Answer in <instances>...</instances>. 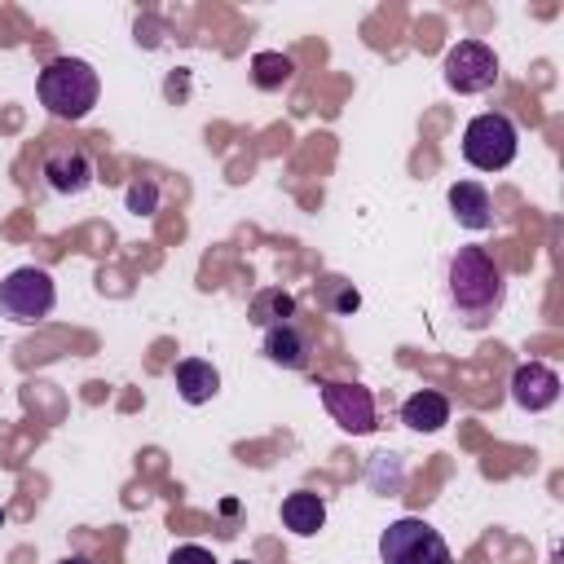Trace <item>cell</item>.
<instances>
[{"mask_svg":"<svg viewBox=\"0 0 564 564\" xmlns=\"http://www.w3.org/2000/svg\"><path fill=\"white\" fill-rule=\"evenodd\" d=\"M308 352H313V339H308V330H300L295 322L264 330V357H269L273 366H282V370H304V366H308Z\"/></svg>","mask_w":564,"mask_h":564,"instance_id":"8fae6325","label":"cell"},{"mask_svg":"<svg viewBox=\"0 0 564 564\" xmlns=\"http://www.w3.org/2000/svg\"><path fill=\"white\" fill-rule=\"evenodd\" d=\"M520 150V132L502 110H485L463 128V159L476 172H502Z\"/></svg>","mask_w":564,"mask_h":564,"instance_id":"3957f363","label":"cell"},{"mask_svg":"<svg viewBox=\"0 0 564 564\" xmlns=\"http://www.w3.org/2000/svg\"><path fill=\"white\" fill-rule=\"evenodd\" d=\"M502 269L489 260L485 247H458L449 260V304L467 326H489L502 308Z\"/></svg>","mask_w":564,"mask_h":564,"instance_id":"6da1fadb","label":"cell"},{"mask_svg":"<svg viewBox=\"0 0 564 564\" xmlns=\"http://www.w3.org/2000/svg\"><path fill=\"white\" fill-rule=\"evenodd\" d=\"M57 564H93V560H84V555H66V560H57Z\"/></svg>","mask_w":564,"mask_h":564,"instance_id":"ffe728a7","label":"cell"},{"mask_svg":"<svg viewBox=\"0 0 564 564\" xmlns=\"http://www.w3.org/2000/svg\"><path fill=\"white\" fill-rule=\"evenodd\" d=\"M35 93H40V101H44V110H48L53 119L79 123V119L97 106L101 79H97V70H93L84 57H53V62L40 70Z\"/></svg>","mask_w":564,"mask_h":564,"instance_id":"7a4b0ae2","label":"cell"},{"mask_svg":"<svg viewBox=\"0 0 564 564\" xmlns=\"http://www.w3.org/2000/svg\"><path fill=\"white\" fill-rule=\"evenodd\" d=\"M53 304H57V286H53V273L40 264H22L0 282V313L18 326L44 322Z\"/></svg>","mask_w":564,"mask_h":564,"instance_id":"277c9868","label":"cell"},{"mask_svg":"<svg viewBox=\"0 0 564 564\" xmlns=\"http://www.w3.org/2000/svg\"><path fill=\"white\" fill-rule=\"evenodd\" d=\"M322 405H326V414H330L344 432H352V436L375 432V397H370V388L326 379V383H322Z\"/></svg>","mask_w":564,"mask_h":564,"instance_id":"52a82bcc","label":"cell"},{"mask_svg":"<svg viewBox=\"0 0 564 564\" xmlns=\"http://www.w3.org/2000/svg\"><path fill=\"white\" fill-rule=\"evenodd\" d=\"M317 291H322V304H326L330 313H352V308L361 304V295H357L352 282H344V278H322Z\"/></svg>","mask_w":564,"mask_h":564,"instance_id":"e0dca14e","label":"cell"},{"mask_svg":"<svg viewBox=\"0 0 564 564\" xmlns=\"http://www.w3.org/2000/svg\"><path fill=\"white\" fill-rule=\"evenodd\" d=\"M441 75H445V84H449L454 93L471 97V93L494 88V79H498V57H494V48L480 44V40H458V44L445 53Z\"/></svg>","mask_w":564,"mask_h":564,"instance_id":"8992f818","label":"cell"},{"mask_svg":"<svg viewBox=\"0 0 564 564\" xmlns=\"http://www.w3.org/2000/svg\"><path fill=\"white\" fill-rule=\"evenodd\" d=\"M167 564H216V555H212L207 546H194V542H189V546H176V551L167 555Z\"/></svg>","mask_w":564,"mask_h":564,"instance_id":"d6986e66","label":"cell"},{"mask_svg":"<svg viewBox=\"0 0 564 564\" xmlns=\"http://www.w3.org/2000/svg\"><path fill=\"white\" fill-rule=\"evenodd\" d=\"M40 176L48 181L53 194H84L93 185L97 167H93L84 145H48L44 163H40Z\"/></svg>","mask_w":564,"mask_h":564,"instance_id":"ba28073f","label":"cell"},{"mask_svg":"<svg viewBox=\"0 0 564 564\" xmlns=\"http://www.w3.org/2000/svg\"><path fill=\"white\" fill-rule=\"evenodd\" d=\"M176 392L185 405H207L220 392V370L203 357H185L176 361Z\"/></svg>","mask_w":564,"mask_h":564,"instance_id":"7c38bea8","label":"cell"},{"mask_svg":"<svg viewBox=\"0 0 564 564\" xmlns=\"http://www.w3.org/2000/svg\"><path fill=\"white\" fill-rule=\"evenodd\" d=\"M282 524L291 533H300V538H313L326 524V502L317 494H308V489H295V494L282 498Z\"/></svg>","mask_w":564,"mask_h":564,"instance_id":"5bb4252c","label":"cell"},{"mask_svg":"<svg viewBox=\"0 0 564 564\" xmlns=\"http://www.w3.org/2000/svg\"><path fill=\"white\" fill-rule=\"evenodd\" d=\"M154 203H159V185L145 176V181H137L132 189H128V212H137V216H150L154 212Z\"/></svg>","mask_w":564,"mask_h":564,"instance_id":"ac0fdd59","label":"cell"},{"mask_svg":"<svg viewBox=\"0 0 564 564\" xmlns=\"http://www.w3.org/2000/svg\"><path fill=\"white\" fill-rule=\"evenodd\" d=\"M449 212L463 229H489L494 225V203H489V189L480 181H454L449 185Z\"/></svg>","mask_w":564,"mask_h":564,"instance_id":"30bf717a","label":"cell"},{"mask_svg":"<svg viewBox=\"0 0 564 564\" xmlns=\"http://www.w3.org/2000/svg\"><path fill=\"white\" fill-rule=\"evenodd\" d=\"M511 401H516L520 410H529V414L551 410V405L560 401V375H555L551 366H542V361L516 366V375H511Z\"/></svg>","mask_w":564,"mask_h":564,"instance_id":"9c48e42d","label":"cell"},{"mask_svg":"<svg viewBox=\"0 0 564 564\" xmlns=\"http://www.w3.org/2000/svg\"><path fill=\"white\" fill-rule=\"evenodd\" d=\"M401 423L414 427V432H441L449 423V401L441 392H432V388H419L414 397H405Z\"/></svg>","mask_w":564,"mask_h":564,"instance_id":"4fadbf2b","label":"cell"},{"mask_svg":"<svg viewBox=\"0 0 564 564\" xmlns=\"http://www.w3.org/2000/svg\"><path fill=\"white\" fill-rule=\"evenodd\" d=\"M0 524H4V511H0Z\"/></svg>","mask_w":564,"mask_h":564,"instance_id":"7402d4cb","label":"cell"},{"mask_svg":"<svg viewBox=\"0 0 564 564\" xmlns=\"http://www.w3.org/2000/svg\"><path fill=\"white\" fill-rule=\"evenodd\" d=\"M234 564H251V560H234Z\"/></svg>","mask_w":564,"mask_h":564,"instance_id":"44dd1931","label":"cell"},{"mask_svg":"<svg viewBox=\"0 0 564 564\" xmlns=\"http://www.w3.org/2000/svg\"><path fill=\"white\" fill-rule=\"evenodd\" d=\"M379 560L383 564H454L445 538L427 520H419V516H401V520H392L383 529Z\"/></svg>","mask_w":564,"mask_h":564,"instance_id":"5b68a950","label":"cell"},{"mask_svg":"<svg viewBox=\"0 0 564 564\" xmlns=\"http://www.w3.org/2000/svg\"><path fill=\"white\" fill-rule=\"evenodd\" d=\"M247 317L260 326V330H273V326H286L295 317V295L282 291V286H260L247 304Z\"/></svg>","mask_w":564,"mask_h":564,"instance_id":"9a60e30c","label":"cell"},{"mask_svg":"<svg viewBox=\"0 0 564 564\" xmlns=\"http://www.w3.org/2000/svg\"><path fill=\"white\" fill-rule=\"evenodd\" d=\"M291 75H295V62H291L286 53H256V57H251V84H256L260 93L286 88Z\"/></svg>","mask_w":564,"mask_h":564,"instance_id":"2e32d148","label":"cell"}]
</instances>
